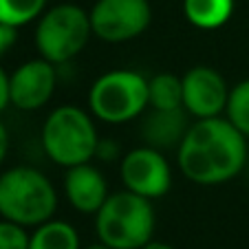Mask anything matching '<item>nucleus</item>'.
<instances>
[{
  "label": "nucleus",
  "mask_w": 249,
  "mask_h": 249,
  "mask_svg": "<svg viewBox=\"0 0 249 249\" xmlns=\"http://www.w3.org/2000/svg\"><path fill=\"white\" fill-rule=\"evenodd\" d=\"M148 106L157 110L183 108V82L174 73L148 77Z\"/></svg>",
  "instance_id": "obj_15"
},
{
  "label": "nucleus",
  "mask_w": 249,
  "mask_h": 249,
  "mask_svg": "<svg viewBox=\"0 0 249 249\" xmlns=\"http://www.w3.org/2000/svg\"><path fill=\"white\" fill-rule=\"evenodd\" d=\"M89 16L95 38L122 44L139 38L150 27L152 7L148 0H97Z\"/></svg>",
  "instance_id": "obj_7"
},
{
  "label": "nucleus",
  "mask_w": 249,
  "mask_h": 249,
  "mask_svg": "<svg viewBox=\"0 0 249 249\" xmlns=\"http://www.w3.org/2000/svg\"><path fill=\"white\" fill-rule=\"evenodd\" d=\"M188 128L190 124H188V110L185 108H174V110L152 108V113L143 122L141 135L146 139V146L168 150V148H179Z\"/></svg>",
  "instance_id": "obj_12"
},
{
  "label": "nucleus",
  "mask_w": 249,
  "mask_h": 249,
  "mask_svg": "<svg viewBox=\"0 0 249 249\" xmlns=\"http://www.w3.org/2000/svg\"><path fill=\"white\" fill-rule=\"evenodd\" d=\"M99 135L95 122L80 106H57L42 126V148L51 161L73 168L95 159Z\"/></svg>",
  "instance_id": "obj_4"
},
{
  "label": "nucleus",
  "mask_w": 249,
  "mask_h": 249,
  "mask_svg": "<svg viewBox=\"0 0 249 249\" xmlns=\"http://www.w3.org/2000/svg\"><path fill=\"white\" fill-rule=\"evenodd\" d=\"M89 108L106 124L132 122L148 108V77L130 69L104 73L89 90Z\"/></svg>",
  "instance_id": "obj_6"
},
{
  "label": "nucleus",
  "mask_w": 249,
  "mask_h": 249,
  "mask_svg": "<svg viewBox=\"0 0 249 249\" xmlns=\"http://www.w3.org/2000/svg\"><path fill=\"white\" fill-rule=\"evenodd\" d=\"M86 249H110V247H106L104 243H99V245H90V247H86Z\"/></svg>",
  "instance_id": "obj_24"
},
{
  "label": "nucleus",
  "mask_w": 249,
  "mask_h": 249,
  "mask_svg": "<svg viewBox=\"0 0 249 249\" xmlns=\"http://www.w3.org/2000/svg\"><path fill=\"white\" fill-rule=\"evenodd\" d=\"M95 157H102V159H106V161H115L117 159V143H115L113 139H99Z\"/></svg>",
  "instance_id": "obj_20"
},
{
  "label": "nucleus",
  "mask_w": 249,
  "mask_h": 249,
  "mask_svg": "<svg viewBox=\"0 0 249 249\" xmlns=\"http://www.w3.org/2000/svg\"><path fill=\"white\" fill-rule=\"evenodd\" d=\"M225 117L249 139V80H243L230 90Z\"/></svg>",
  "instance_id": "obj_17"
},
{
  "label": "nucleus",
  "mask_w": 249,
  "mask_h": 249,
  "mask_svg": "<svg viewBox=\"0 0 249 249\" xmlns=\"http://www.w3.org/2000/svg\"><path fill=\"white\" fill-rule=\"evenodd\" d=\"M47 11V0H0V22L24 27Z\"/></svg>",
  "instance_id": "obj_16"
},
{
  "label": "nucleus",
  "mask_w": 249,
  "mask_h": 249,
  "mask_svg": "<svg viewBox=\"0 0 249 249\" xmlns=\"http://www.w3.org/2000/svg\"><path fill=\"white\" fill-rule=\"evenodd\" d=\"M16 40H18V29L9 27V24H5V22H0V57L14 47Z\"/></svg>",
  "instance_id": "obj_19"
},
{
  "label": "nucleus",
  "mask_w": 249,
  "mask_h": 249,
  "mask_svg": "<svg viewBox=\"0 0 249 249\" xmlns=\"http://www.w3.org/2000/svg\"><path fill=\"white\" fill-rule=\"evenodd\" d=\"M155 223L152 201L130 190L108 194L95 214L97 238L110 249H143L152 240Z\"/></svg>",
  "instance_id": "obj_2"
},
{
  "label": "nucleus",
  "mask_w": 249,
  "mask_h": 249,
  "mask_svg": "<svg viewBox=\"0 0 249 249\" xmlns=\"http://www.w3.org/2000/svg\"><path fill=\"white\" fill-rule=\"evenodd\" d=\"M177 163L196 185H223L247 168V137L227 117L196 119L177 148Z\"/></svg>",
  "instance_id": "obj_1"
},
{
  "label": "nucleus",
  "mask_w": 249,
  "mask_h": 249,
  "mask_svg": "<svg viewBox=\"0 0 249 249\" xmlns=\"http://www.w3.org/2000/svg\"><path fill=\"white\" fill-rule=\"evenodd\" d=\"M93 38L90 16L80 5L60 2L47 9L36 24V49L55 66L66 64L84 51Z\"/></svg>",
  "instance_id": "obj_5"
},
{
  "label": "nucleus",
  "mask_w": 249,
  "mask_h": 249,
  "mask_svg": "<svg viewBox=\"0 0 249 249\" xmlns=\"http://www.w3.org/2000/svg\"><path fill=\"white\" fill-rule=\"evenodd\" d=\"M143 249H174V247L172 245H168V243H161V240H150Z\"/></svg>",
  "instance_id": "obj_23"
},
{
  "label": "nucleus",
  "mask_w": 249,
  "mask_h": 249,
  "mask_svg": "<svg viewBox=\"0 0 249 249\" xmlns=\"http://www.w3.org/2000/svg\"><path fill=\"white\" fill-rule=\"evenodd\" d=\"M124 190L146 196L150 201L161 198L172 188V168L163 150L152 146H139L128 150L119 161Z\"/></svg>",
  "instance_id": "obj_8"
},
{
  "label": "nucleus",
  "mask_w": 249,
  "mask_h": 249,
  "mask_svg": "<svg viewBox=\"0 0 249 249\" xmlns=\"http://www.w3.org/2000/svg\"><path fill=\"white\" fill-rule=\"evenodd\" d=\"M64 196L73 210L80 214H97L99 207L108 198V183L104 174L93 163H80L66 168Z\"/></svg>",
  "instance_id": "obj_11"
},
{
  "label": "nucleus",
  "mask_w": 249,
  "mask_h": 249,
  "mask_svg": "<svg viewBox=\"0 0 249 249\" xmlns=\"http://www.w3.org/2000/svg\"><path fill=\"white\" fill-rule=\"evenodd\" d=\"M57 84L55 64L44 57L27 60L9 75L11 104L20 110H38L51 102Z\"/></svg>",
  "instance_id": "obj_10"
},
{
  "label": "nucleus",
  "mask_w": 249,
  "mask_h": 249,
  "mask_svg": "<svg viewBox=\"0 0 249 249\" xmlns=\"http://www.w3.org/2000/svg\"><path fill=\"white\" fill-rule=\"evenodd\" d=\"M29 236L27 227L7 218L0 221V249H29Z\"/></svg>",
  "instance_id": "obj_18"
},
{
  "label": "nucleus",
  "mask_w": 249,
  "mask_h": 249,
  "mask_svg": "<svg viewBox=\"0 0 249 249\" xmlns=\"http://www.w3.org/2000/svg\"><path fill=\"white\" fill-rule=\"evenodd\" d=\"M7 152H9V132H7L5 124L0 122V165H2V161H5Z\"/></svg>",
  "instance_id": "obj_22"
},
{
  "label": "nucleus",
  "mask_w": 249,
  "mask_h": 249,
  "mask_svg": "<svg viewBox=\"0 0 249 249\" xmlns=\"http://www.w3.org/2000/svg\"><path fill=\"white\" fill-rule=\"evenodd\" d=\"M57 210V192L51 179L31 165H16L0 174V216L22 227L51 221Z\"/></svg>",
  "instance_id": "obj_3"
},
{
  "label": "nucleus",
  "mask_w": 249,
  "mask_h": 249,
  "mask_svg": "<svg viewBox=\"0 0 249 249\" xmlns=\"http://www.w3.org/2000/svg\"><path fill=\"white\" fill-rule=\"evenodd\" d=\"M234 0H183V16L192 27L214 31L230 22Z\"/></svg>",
  "instance_id": "obj_13"
},
{
  "label": "nucleus",
  "mask_w": 249,
  "mask_h": 249,
  "mask_svg": "<svg viewBox=\"0 0 249 249\" xmlns=\"http://www.w3.org/2000/svg\"><path fill=\"white\" fill-rule=\"evenodd\" d=\"M181 82H183V108L194 119L221 117L227 110L231 89L216 69L194 66L181 77Z\"/></svg>",
  "instance_id": "obj_9"
},
{
  "label": "nucleus",
  "mask_w": 249,
  "mask_h": 249,
  "mask_svg": "<svg viewBox=\"0 0 249 249\" xmlns=\"http://www.w3.org/2000/svg\"><path fill=\"white\" fill-rule=\"evenodd\" d=\"M29 249H82L80 234L71 223L51 218L29 236Z\"/></svg>",
  "instance_id": "obj_14"
},
{
  "label": "nucleus",
  "mask_w": 249,
  "mask_h": 249,
  "mask_svg": "<svg viewBox=\"0 0 249 249\" xmlns=\"http://www.w3.org/2000/svg\"><path fill=\"white\" fill-rule=\"evenodd\" d=\"M11 104V95H9V75L5 73V69L0 66V113Z\"/></svg>",
  "instance_id": "obj_21"
}]
</instances>
